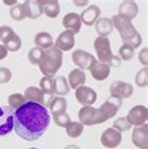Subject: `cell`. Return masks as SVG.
<instances>
[{"mask_svg":"<svg viewBox=\"0 0 148 149\" xmlns=\"http://www.w3.org/2000/svg\"><path fill=\"white\" fill-rule=\"evenodd\" d=\"M34 43L36 45V48H40L43 50H47V49L52 48L53 44H54V40H53L52 35L47 31H40L35 35L34 38Z\"/></svg>","mask_w":148,"mask_h":149,"instance_id":"603a6c76","label":"cell"},{"mask_svg":"<svg viewBox=\"0 0 148 149\" xmlns=\"http://www.w3.org/2000/svg\"><path fill=\"white\" fill-rule=\"evenodd\" d=\"M75 98L80 104L84 105H93L97 100V93L96 90L89 88V86L82 85L75 89Z\"/></svg>","mask_w":148,"mask_h":149,"instance_id":"7c38bea8","label":"cell"},{"mask_svg":"<svg viewBox=\"0 0 148 149\" xmlns=\"http://www.w3.org/2000/svg\"><path fill=\"white\" fill-rule=\"evenodd\" d=\"M24 99L25 102H33V103H38V104L44 105L47 100H45V94L36 86H29L27 88L25 93H24Z\"/></svg>","mask_w":148,"mask_h":149,"instance_id":"ffe728a7","label":"cell"},{"mask_svg":"<svg viewBox=\"0 0 148 149\" xmlns=\"http://www.w3.org/2000/svg\"><path fill=\"white\" fill-rule=\"evenodd\" d=\"M43 13L48 18L54 19L60 13V6L57 0H49V1H43Z\"/></svg>","mask_w":148,"mask_h":149,"instance_id":"cb8c5ba5","label":"cell"},{"mask_svg":"<svg viewBox=\"0 0 148 149\" xmlns=\"http://www.w3.org/2000/svg\"><path fill=\"white\" fill-rule=\"evenodd\" d=\"M101 143L105 148H117L122 143V133H119L113 128H108L102 133Z\"/></svg>","mask_w":148,"mask_h":149,"instance_id":"8fae6325","label":"cell"},{"mask_svg":"<svg viewBox=\"0 0 148 149\" xmlns=\"http://www.w3.org/2000/svg\"><path fill=\"white\" fill-rule=\"evenodd\" d=\"M134 56V49L131 45L123 44L119 48V59L122 60H131Z\"/></svg>","mask_w":148,"mask_h":149,"instance_id":"d6a6232c","label":"cell"},{"mask_svg":"<svg viewBox=\"0 0 148 149\" xmlns=\"http://www.w3.org/2000/svg\"><path fill=\"white\" fill-rule=\"evenodd\" d=\"M54 47L59 49L60 52H68L74 47L75 44V39H74V34L69 30H64L61 34L57 38Z\"/></svg>","mask_w":148,"mask_h":149,"instance_id":"2e32d148","label":"cell"},{"mask_svg":"<svg viewBox=\"0 0 148 149\" xmlns=\"http://www.w3.org/2000/svg\"><path fill=\"white\" fill-rule=\"evenodd\" d=\"M85 79L87 78H85V73H83V70L73 69L69 72V75H68V85L72 89H77L79 86L84 85Z\"/></svg>","mask_w":148,"mask_h":149,"instance_id":"44dd1931","label":"cell"},{"mask_svg":"<svg viewBox=\"0 0 148 149\" xmlns=\"http://www.w3.org/2000/svg\"><path fill=\"white\" fill-rule=\"evenodd\" d=\"M78 118L80 120L79 123H82L83 125H97V124H102L99 113L92 105L82 107L79 111H78Z\"/></svg>","mask_w":148,"mask_h":149,"instance_id":"8992f818","label":"cell"},{"mask_svg":"<svg viewBox=\"0 0 148 149\" xmlns=\"http://www.w3.org/2000/svg\"><path fill=\"white\" fill-rule=\"evenodd\" d=\"M126 119L128 120L131 125H134V127H141L143 124H147L148 109L145 105H135L128 111Z\"/></svg>","mask_w":148,"mask_h":149,"instance_id":"ba28073f","label":"cell"},{"mask_svg":"<svg viewBox=\"0 0 148 149\" xmlns=\"http://www.w3.org/2000/svg\"><path fill=\"white\" fill-rule=\"evenodd\" d=\"M44 54V50L40 48H33L29 50V53H28V59H29V61L31 63V65H36L40 61V59H42V56Z\"/></svg>","mask_w":148,"mask_h":149,"instance_id":"1f68e13d","label":"cell"},{"mask_svg":"<svg viewBox=\"0 0 148 149\" xmlns=\"http://www.w3.org/2000/svg\"><path fill=\"white\" fill-rule=\"evenodd\" d=\"M63 26L67 30L72 31L73 34L80 31V26H82V22L79 18V14L77 13H69L63 18Z\"/></svg>","mask_w":148,"mask_h":149,"instance_id":"d6986e66","label":"cell"},{"mask_svg":"<svg viewBox=\"0 0 148 149\" xmlns=\"http://www.w3.org/2000/svg\"><path fill=\"white\" fill-rule=\"evenodd\" d=\"M4 47H5L8 52H18L20 47H22V39H20V36L18 34H14L11 36V39H9L4 44Z\"/></svg>","mask_w":148,"mask_h":149,"instance_id":"f546056e","label":"cell"},{"mask_svg":"<svg viewBox=\"0 0 148 149\" xmlns=\"http://www.w3.org/2000/svg\"><path fill=\"white\" fill-rule=\"evenodd\" d=\"M10 79H11L10 69L1 67V68H0V83H1V84H5V83L10 81Z\"/></svg>","mask_w":148,"mask_h":149,"instance_id":"74e56055","label":"cell"},{"mask_svg":"<svg viewBox=\"0 0 148 149\" xmlns=\"http://www.w3.org/2000/svg\"><path fill=\"white\" fill-rule=\"evenodd\" d=\"M6 55H8V50L5 49L4 45L0 44V60L4 59V58H6Z\"/></svg>","mask_w":148,"mask_h":149,"instance_id":"ab89813d","label":"cell"},{"mask_svg":"<svg viewBox=\"0 0 148 149\" xmlns=\"http://www.w3.org/2000/svg\"><path fill=\"white\" fill-rule=\"evenodd\" d=\"M64 149H80V148L78 146H75V144H71V146H67Z\"/></svg>","mask_w":148,"mask_h":149,"instance_id":"b9f144b4","label":"cell"},{"mask_svg":"<svg viewBox=\"0 0 148 149\" xmlns=\"http://www.w3.org/2000/svg\"><path fill=\"white\" fill-rule=\"evenodd\" d=\"M49 108L52 110V114H59V113H65L67 110V100L64 97H55L53 98L50 102L48 103Z\"/></svg>","mask_w":148,"mask_h":149,"instance_id":"d4e9b609","label":"cell"},{"mask_svg":"<svg viewBox=\"0 0 148 149\" xmlns=\"http://www.w3.org/2000/svg\"><path fill=\"white\" fill-rule=\"evenodd\" d=\"M14 129V111L9 107H0V135H6Z\"/></svg>","mask_w":148,"mask_h":149,"instance_id":"9c48e42d","label":"cell"},{"mask_svg":"<svg viewBox=\"0 0 148 149\" xmlns=\"http://www.w3.org/2000/svg\"><path fill=\"white\" fill-rule=\"evenodd\" d=\"M132 143L139 149H147L148 147V125L143 124L135 127L132 132Z\"/></svg>","mask_w":148,"mask_h":149,"instance_id":"4fadbf2b","label":"cell"},{"mask_svg":"<svg viewBox=\"0 0 148 149\" xmlns=\"http://www.w3.org/2000/svg\"><path fill=\"white\" fill-rule=\"evenodd\" d=\"M50 114L44 105L25 102L14 110V130L20 138L34 142L47 132Z\"/></svg>","mask_w":148,"mask_h":149,"instance_id":"6da1fadb","label":"cell"},{"mask_svg":"<svg viewBox=\"0 0 148 149\" xmlns=\"http://www.w3.org/2000/svg\"><path fill=\"white\" fill-rule=\"evenodd\" d=\"M4 3H5L6 5H15V3H16V1H4Z\"/></svg>","mask_w":148,"mask_h":149,"instance_id":"7bdbcfd3","label":"cell"},{"mask_svg":"<svg viewBox=\"0 0 148 149\" xmlns=\"http://www.w3.org/2000/svg\"><path fill=\"white\" fill-rule=\"evenodd\" d=\"M72 60L80 70H89L97 61V59L90 53L82 50V49H78L72 53Z\"/></svg>","mask_w":148,"mask_h":149,"instance_id":"52a82bcc","label":"cell"},{"mask_svg":"<svg viewBox=\"0 0 148 149\" xmlns=\"http://www.w3.org/2000/svg\"><path fill=\"white\" fill-rule=\"evenodd\" d=\"M109 92H110V95H112V97L124 99V98H129L131 95L133 94V86L131 85L129 83L116 80L110 84Z\"/></svg>","mask_w":148,"mask_h":149,"instance_id":"30bf717a","label":"cell"},{"mask_svg":"<svg viewBox=\"0 0 148 149\" xmlns=\"http://www.w3.org/2000/svg\"><path fill=\"white\" fill-rule=\"evenodd\" d=\"M94 25H96V31L102 38H107L113 31V24L108 18H99Z\"/></svg>","mask_w":148,"mask_h":149,"instance_id":"7402d4cb","label":"cell"},{"mask_svg":"<svg viewBox=\"0 0 148 149\" xmlns=\"http://www.w3.org/2000/svg\"><path fill=\"white\" fill-rule=\"evenodd\" d=\"M61 65H63V53L59 49H57L54 45L44 50L42 59L38 63L40 72L44 74V77L48 78L54 77L55 73L61 68Z\"/></svg>","mask_w":148,"mask_h":149,"instance_id":"7a4b0ae2","label":"cell"},{"mask_svg":"<svg viewBox=\"0 0 148 149\" xmlns=\"http://www.w3.org/2000/svg\"><path fill=\"white\" fill-rule=\"evenodd\" d=\"M15 34L14 29L8 26V25H3L1 28H0V41L1 43L5 44L8 40L11 39V36H13Z\"/></svg>","mask_w":148,"mask_h":149,"instance_id":"8d00e7d4","label":"cell"},{"mask_svg":"<svg viewBox=\"0 0 148 149\" xmlns=\"http://www.w3.org/2000/svg\"><path fill=\"white\" fill-rule=\"evenodd\" d=\"M101 16V9L97 5H90L79 15L80 22L85 25H93Z\"/></svg>","mask_w":148,"mask_h":149,"instance_id":"ac0fdd59","label":"cell"},{"mask_svg":"<svg viewBox=\"0 0 148 149\" xmlns=\"http://www.w3.org/2000/svg\"><path fill=\"white\" fill-rule=\"evenodd\" d=\"M138 14V5L134 1H123L118 8V18L131 22Z\"/></svg>","mask_w":148,"mask_h":149,"instance_id":"5bb4252c","label":"cell"},{"mask_svg":"<svg viewBox=\"0 0 148 149\" xmlns=\"http://www.w3.org/2000/svg\"><path fill=\"white\" fill-rule=\"evenodd\" d=\"M54 80V94H57L58 97H64L69 93V85L68 80L64 77H57Z\"/></svg>","mask_w":148,"mask_h":149,"instance_id":"484cf974","label":"cell"},{"mask_svg":"<svg viewBox=\"0 0 148 149\" xmlns=\"http://www.w3.org/2000/svg\"><path fill=\"white\" fill-rule=\"evenodd\" d=\"M131 124L128 123V120H127L126 118H118L114 120L113 123V129H116L117 132H119V133H123V132H127L131 129Z\"/></svg>","mask_w":148,"mask_h":149,"instance_id":"836d02e7","label":"cell"},{"mask_svg":"<svg viewBox=\"0 0 148 149\" xmlns=\"http://www.w3.org/2000/svg\"><path fill=\"white\" fill-rule=\"evenodd\" d=\"M92 77L94 78L96 80L98 81H102V80H105L107 78L109 77V73H110V67L105 63H102V61H96L93 64V67L89 69Z\"/></svg>","mask_w":148,"mask_h":149,"instance_id":"e0dca14e","label":"cell"},{"mask_svg":"<svg viewBox=\"0 0 148 149\" xmlns=\"http://www.w3.org/2000/svg\"><path fill=\"white\" fill-rule=\"evenodd\" d=\"M135 83H137L138 86H147L148 85V70L147 68H143L142 70H139L137 73V75H135Z\"/></svg>","mask_w":148,"mask_h":149,"instance_id":"d590c367","label":"cell"},{"mask_svg":"<svg viewBox=\"0 0 148 149\" xmlns=\"http://www.w3.org/2000/svg\"><path fill=\"white\" fill-rule=\"evenodd\" d=\"M8 103H9V108L11 110H16L19 107H22L24 103H25V99L22 94L19 93H14V94H10L8 97Z\"/></svg>","mask_w":148,"mask_h":149,"instance_id":"f1b7e54d","label":"cell"},{"mask_svg":"<svg viewBox=\"0 0 148 149\" xmlns=\"http://www.w3.org/2000/svg\"><path fill=\"white\" fill-rule=\"evenodd\" d=\"M147 52H148V49L145 48L143 50L139 53V61H141V64L145 65V68L147 67V64H148V59H147Z\"/></svg>","mask_w":148,"mask_h":149,"instance_id":"f35d334b","label":"cell"},{"mask_svg":"<svg viewBox=\"0 0 148 149\" xmlns=\"http://www.w3.org/2000/svg\"><path fill=\"white\" fill-rule=\"evenodd\" d=\"M110 22L113 24V28H116L119 31V35L123 40V43L127 45H131L133 49L141 47L142 44V36L139 35V33L135 30V28L133 26V24L131 22H126L122 20L121 18H118L117 15H114Z\"/></svg>","mask_w":148,"mask_h":149,"instance_id":"3957f363","label":"cell"},{"mask_svg":"<svg viewBox=\"0 0 148 149\" xmlns=\"http://www.w3.org/2000/svg\"><path fill=\"white\" fill-rule=\"evenodd\" d=\"M39 84H40V90L45 95H50L53 98V94H54V80H53V78L44 77L40 79Z\"/></svg>","mask_w":148,"mask_h":149,"instance_id":"83f0119b","label":"cell"},{"mask_svg":"<svg viewBox=\"0 0 148 149\" xmlns=\"http://www.w3.org/2000/svg\"><path fill=\"white\" fill-rule=\"evenodd\" d=\"M84 125L79 122H71L65 127V130H67V135L71 136V138H78L83 133Z\"/></svg>","mask_w":148,"mask_h":149,"instance_id":"4316f807","label":"cell"},{"mask_svg":"<svg viewBox=\"0 0 148 149\" xmlns=\"http://www.w3.org/2000/svg\"><path fill=\"white\" fill-rule=\"evenodd\" d=\"M74 3H75L77 6H84V5L88 4V1H74Z\"/></svg>","mask_w":148,"mask_h":149,"instance_id":"60d3db41","label":"cell"},{"mask_svg":"<svg viewBox=\"0 0 148 149\" xmlns=\"http://www.w3.org/2000/svg\"><path fill=\"white\" fill-rule=\"evenodd\" d=\"M25 18L38 19L43 14V1L40 0H27L23 3Z\"/></svg>","mask_w":148,"mask_h":149,"instance_id":"9a60e30c","label":"cell"},{"mask_svg":"<svg viewBox=\"0 0 148 149\" xmlns=\"http://www.w3.org/2000/svg\"><path fill=\"white\" fill-rule=\"evenodd\" d=\"M9 13H10L11 19H14L15 22H22L23 19H25V11H24L23 4H15L10 9Z\"/></svg>","mask_w":148,"mask_h":149,"instance_id":"4dcf8cb0","label":"cell"},{"mask_svg":"<svg viewBox=\"0 0 148 149\" xmlns=\"http://www.w3.org/2000/svg\"><path fill=\"white\" fill-rule=\"evenodd\" d=\"M123 99L117 98V97H110L101 105V108H98V113H99L101 123H105L108 119L113 118L114 115L118 113V110L121 109V107L123 104Z\"/></svg>","mask_w":148,"mask_h":149,"instance_id":"5b68a950","label":"cell"},{"mask_svg":"<svg viewBox=\"0 0 148 149\" xmlns=\"http://www.w3.org/2000/svg\"><path fill=\"white\" fill-rule=\"evenodd\" d=\"M94 49L97 52V56L99 61L102 63L108 64L109 67H118L119 63H121V59L117 56L113 55L112 53V48H110V41L108 40V38H102V36H98V38L94 40Z\"/></svg>","mask_w":148,"mask_h":149,"instance_id":"277c9868","label":"cell"},{"mask_svg":"<svg viewBox=\"0 0 148 149\" xmlns=\"http://www.w3.org/2000/svg\"><path fill=\"white\" fill-rule=\"evenodd\" d=\"M53 120L57 124L58 127H61V128H65L71 123V118L67 113H59V114H54L53 115Z\"/></svg>","mask_w":148,"mask_h":149,"instance_id":"e575fe53","label":"cell"},{"mask_svg":"<svg viewBox=\"0 0 148 149\" xmlns=\"http://www.w3.org/2000/svg\"><path fill=\"white\" fill-rule=\"evenodd\" d=\"M29 149H38V148H29Z\"/></svg>","mask_w":148,"mask_h":149,"instance_id":"ee69618b","label":"cell"}]
</instances>
